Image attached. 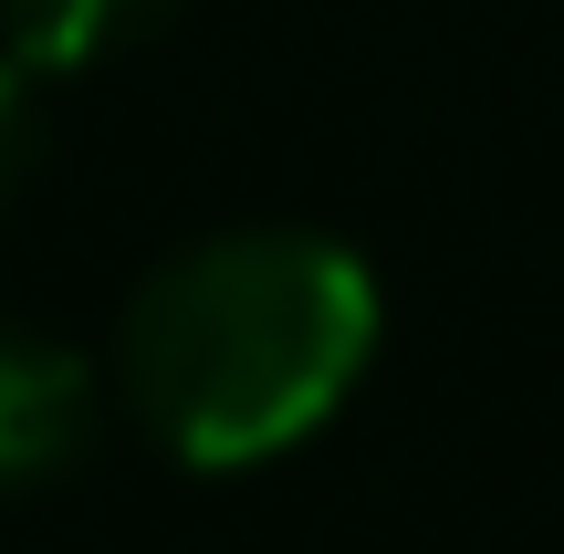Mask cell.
I'll return each instance as SVG.
<instances>
[{"label": "cell", "instance_id": "1", "mask_svg": "<svg viewBox=\"0 0 564 554\" xmlns=\"http://www.w3.org/2000/svg\"><path fill=\"white\" fill-rule=\"evenodd\" d=\"M377 346V283L345 241L314 230H230L199 241L126 304L116 367L137 419L199 471L293 450L335 419Z\"/></svg>", "mask_w": 564, "mask_h": 554}, {"label": "cell", "instance_id": "2", "mask_svg": "<svg viewBox=\"0 0 564 554\" xmlns=\"http://www.w3.org/2000/svg\"><path fill=\"white\" fill-rule=\"evenodd\" d=\"M84 430H95V377H84V356H63L53 335L0 325V492L53 481L63 460L84 450Z\"/></svg>", "mask_w": 564, "mask_h": 554}, {"label": "cell", "instance_id": "3", "mask_svg": "<svg viewBox=\"0 0 564 554\" xmlns=\"http://www.w3.org/2000/svg\"><path fill=\"white\" fill-rule=\"evenodd\" d=\"M178 11L188 0H0V32L42 74H84V63H116L137 42H158Z\"/></svg>", "mask_w": 564, "mask_h": 554}, {"label": "cell", "instance_id": "4", "mask_svg": "<svg viewBox=\"0 0 564 554\" xmlns=\"http://www.w3.org/2000/svg\"><path fill=\"white\" fill-rule=\"evenodd\" d=\"M32 157H42V63L0 53V209L21 199Z\"/></svg>", "mask_w": 564, "mask_h": 554}]
</instances>
